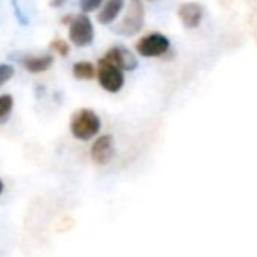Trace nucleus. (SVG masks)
<instances>
[{
	"instance_id": "obj_1",
	"label": "nucleus",
	"mask_w": 257,
	"mask_h": 257,
	"mask_svg": "<svg viewBox=\"0 0 257 257\" xmlns=\"http://www.w3.org/2000/svg\"><path fill=\"white\" fill-rule=\"evenodd\" d=\"M100 127H102L100 116L90 107H81V109L74 111L71 121H69V131H71L72 138L83 141V143L99 136Z\"/></svg>"
},
{
	"instance_id": "obj_2",
	"label": "nucleus",
	"mask_w": 257,
	"mask_h": 257,
	"mask_svg": "<svg viewBox=\"0 0 257 257\" xmlns=\"http://www.w3.org/2000/svg\"><path fill=\"white\" fill-rule=\"evenodd\" d=\"M145 27V6L143 0H128L125 15L116 25H113V32L120 37H134Z\"/></svg>"
},
{
	"instance_id": "obj_3",
	"label": "nucleus",
	"mask_w": 257,
	"mask_h": 257,
	"mask_svg": "<svg viewBox=\"0 0 257 257\" xmlns=\"http://www.w3.org/2000/svg\"><path fill=\"white\" fill-rule=\"evenodd\" d=\"M97 81H99L100 88L106 90L107 93H118L125 85V74L120 67H116L102 57L97 62Z\"/></svg>"
},
{
	"instance_id": "obj_4",
	"label": "nucleus",
	"mask_w": 257,
	"mask_h": 257,
	"mask_svg": "<svg viewBox=\"0 0 257 257\" xmlns=\"http://www.w3.org/2000/svg\"><path fill=\"white\" fill-rule=\"evenodd\" d=\"M67 29L71 44H74L76 48L92 46L93 39H95V29H93V22L90 20L88 15H83V13L76 15Z\"/></svg>"
},
{
	"instance_id": "obj_5",
	"label": "nucleus",
	"mask_w": 257,
	"mask_h": 257,
	"mask_svg": "<svg viewBox=\"0 0 257 257\" xmlns=\"http://www.w3.org/2000/svg\"><path fill=\"white\" fill-rule=\"evenodd\" d=\"M171 48V41L161 32H150L136 43V53L143 58H161Z\"/></svg>"
},
{
	"instance_id": "obj_6",
	"label": "nucleus",
	"mask_w": 257,
	"mask_h": 257,
	"mask_svg": "<svg viewBox=\"0 0 257 257\" xmlns=\"http://www.w3.org/2000/svg\"><path fill=\"white\" fill-rule=\"evenodd\" d=\"M104 58L111 64H114L116 67H120L123 72H131L136 71L138 65H140V60L138 57L128 50V48L121 46V44H114V46L107 48L106 53H104Z\"/></svg>"
},
{
	"instance_id": "obj_7",
	"label": "nucleus",
	"mask_w": 257,
	"mask_h": 257,
	"mask_svg": "<svg viewBox=\"0 0 257 257\" xmlns=\"http://www.w3.org/2000/svg\"><path fill=\"white\" fill-rule=\"evenodd\" d=\"M90 157L95 166H106L114 157V141L111 134L97 136V140L90 147Z\"/></svg>"
},
{
	"instance_id": "obj_8",
	"label": "nucleus",
	"mask_w": 257,
	"mask_h": 257,
	"mask_svg": "<svg viewBox=\"0 0 257 257\" xmlns=\"http://www.w3.org/2000/svg\"><path fill=\"white\" fill-rule=\"evenodd\" d=\"M178 18L185 29H197L204 18V8L199 2H185L178 8Z\"/></svg>"
},
{
	"instance_id": "obj_9",
	"label": "nucleus",
	"mask_w": 257,
	"mask_h": 257,
	"mask_svg": "<svg viewBox=\"0 0 257 257\" xmlns=\"http://www.w3.org/2000/svg\"><path fill=\"white\" fill-rule=\"evenodd\" d=\"M125 9V0H106L97 11V23L102 27H113Z\"/></svg>"
},
{
	"instance_id": "obj_10",
	"label": "nucleus",
	"mask_w": 257,
	"mask_h": 257,
	"mask_svg": "<svg viewBox=\"0 0 257 257\" xmlns=\"http://www.w3.org/2000/svg\"><path fill=\"white\" fill-rule=\"evenodd\" d=\"M55 64V57L51 53L43 55H29L22 60V65L27 72L30 74H43V72L50 71Z\"/></svg>"
},
{
	"instance_id": "obj_11",
	"label": "nucleus",
	"mask_w": 257,
	"mask_h": 257,
	"mask_svg": "<svg viewBox=\"0 0 257 257\" xmlns=\"http://www.w3.org/2000/svg\"><path fill=\"white\" fill-rule=\"evenodd\" d=\"M72 76L78 81H90V79L97 78V65L88 60H79L72 65Z\"/></svg>"
},
{
	"instance_id": "obj_12",
	"label": "nucleus",
	"mask_w": 257,
	"mask_h": 257,
	"mask_svg": "<svg viewBox=\"0 0 257 257\" xmlns=\"http://www.w3.org/2000/svg\"><path fill=\"white\" fill-rule=\"evenodd\" d=\"M13 109H15V99L11 93H2L0 95V125H4L9 120Z\"/></svg>"
},
{
	"instance_id": "obj_13",
	"label": "nucleus",
	"mask_w": 257,
	"mask_h": 257,
	"mask_svg": "<svg viewBox=\"0 0 257 257\" xmlns=\"http://www.w3.org/2000/svg\"><path fill=\"white\" fill-rule=\"evenodd\" d=\"M106 0H79V11L83 15H90L93 11H99Z\"/></svg>"
},
{
	"instance_id": "obj_14",
	"label": "nucleus",
	"mask_w": 257,
	"mask_h": 257,
	"mask_svg": "<svg viewBox=\"0 0 257 257\" xmlns=\"http://www.w3.org/2000/svg\"><path fill=\"white\" fill-rule=\"evenodd\" d=\"M50 50L53 51L55 55H60V57H67L69 55V43L64 39H53L50 43Z\"/></svg>"
},
{
	"instance_id": "obj_15",
	"label": "nucleus",
	"mask_w": 257,
	"mask_h": 257,
	"mask_svg": "<svg viewBox=\"0 0 257 257\" xmlns=\"http://www.w3.org/2000/svg\"><path fill=\"white\" fill-rule=\"evenodd\" d=\"M13 76H15V65L8 64V62L0 64V88H2V86H4L6 83L13 78Z\"/></svg>"
},
{
	"instance_id": "obj_16",
	"label": "nucleus",
	"mask_w": 257,
	"mask_h": 257,
	"mask_svg": "<svg viewBox=\"0 0 257 257\" xmlns=\"http://www.w3.org/2000/svg\"><path fill=\"white\" fill-rule=\"evenodd\" d=\"M11 6H13V13H15L16 22H18L22 27H27V25H29L30 20H29V16H27L25 13H23V9H22V6H20L18 0H11Z\"/></svg>"
},
{
	"instance_id": "obj_17",
	"label": "nucleus",
	"mask_w": 257,
	"mask_h": 257,
	"mask_svg": "<svg viewBox=\"0 0 257 257\" xmlns=\"http://www.w3.org/2000/svg\"><path fill=\"white\" fill-rule=\"evenodd\" d=\"M67 2L69 0H50V8L51 9H60V8H64Z\"/></svg>"
},
{
	"instance_id": "obj_18",
	"label": "nucleus",
	"mask_w": 257,
	"mask_h": 257,
	"mask_svg": "<svg viewBox=\"0 0 257 257\" xmlns=\"http://www.w3.org/2000/svg\"><path fill=\"white\" fill-rule=\"evenodd\" d=\"M2 192H4V182L0 180V196H2Z\"/></svg>"
},
{
	"instance_id": "obj_19",
	"label": "nucleus",
	"mask_w": 257,
	"mask_h": 257,
	"mask_svg": "<svg viewBox=\"0 0 257 257\" xmlns=\"http://www.w3.org/2000/svg\"><path fill=\"white\" fill-rule=\"evenodd\" d=\"M152 2H155V0H152Z\"/></svg>"
}]
</instances>
